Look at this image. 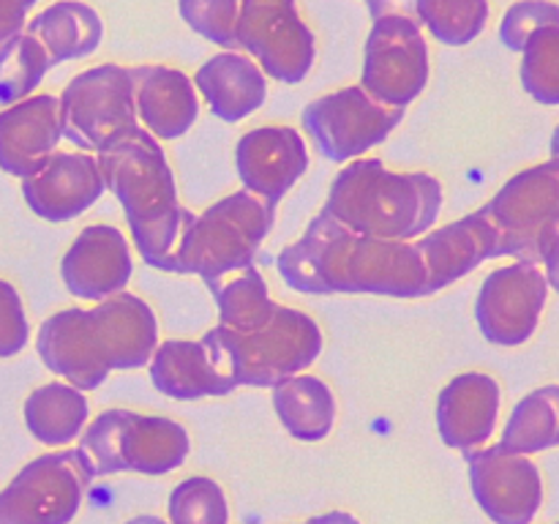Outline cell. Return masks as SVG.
<instances>
[{
	"label": "cell",
	"instance_id": "cell-38",
	"mask_svg": "<svg viewBox=\"0 0 559 524\" xmlns=\"http://www.w3.org/2000/svg\"><path fill=\"white\" fill-rule=\"evenodd\" d=\"M538 265H544L546 282L559 295V216L540 235Z\"/></svg>",
	"mask_w": 559,
	"mask_h": 524
},
{
	"label": "cell",
	"instance_id": "cell-34",
	"mask_svg": "<svg viewBox=\"0 0 559 524\" xmlns=\"http://www.w3.org/2000/svg\"><path fill=\"white\" fill-rule=\"evenodd\" d=\"M169 524H229L227 495L218 480L191 475L169 491Z\"/></svg>",
	"mask_w": 559,
	"mask_h": 524
},
{
	"label": "cell",
	"instance_id": "cell-23",
	"mask_svg": "<svg viewBox=\"0 0 559 524\" xmlns=\"http://www.w3.org/2000/svg\"><path fill=\"white\" fill-rule=\"evenodd\" d=\"M136 118L156 140H178L200 118V93L175 66L145 63L129 69Z\"/></svg>",
	"mask_w": 559,
	"mask_h": 524
},
{
	"label": "cell",
	"instance_id": "cell-8",
	"mask_svg": "<svg viewBox=\"0 0 559 524\" xmlns=\"http://www.w3.org/2000/svg\"><path fill=\"white\" fill-rule=\"evenodd\" d=\"M402 118V107H388L360 85H349L306 104L304 129L328 162L344 164L382 145Z\"/></svg>",
	"mask_w": 559,
	"mask_h": 524
},
{
	"label": "cell",
	"instance_id": "cell-12",
	"mask_svg": "<svg viewBox=\"0 0 559 524\" xmlns=\"http://www.w3.org/2000/svg\"><path fill=\"white\" fill-rule=\"evenodd\" d=\"M502 240V254L538 262L544 229L559 216V164L555 158L513 175L484 205Z\"/></svg>",
	"mask_w": 559,
	"mask_h": 524
},
{
	"label": "cell",
	"instance_id": "cell-9",
	"mask_svg": "<svg viewBox=\"0 0 559 524\" xmlns=\"http://www.w3.org/2000/svg\"><path fill=\"white\" fill-rule=\"evenodd\" d=\"M238 49L284 85L304 82L317 58L314 33L295 0H240Z\"/></svg>",
	"mask_w": 559,
	"mask_h": 524
},
{
	"label": "cell",
	"instance_id": "cell-6",
	"mask_svg": "<svg viewBox=\"0 0 559 524\" xmlns=\"http://www.w3.org/2000/svg\"><path fill=\"white\" fill-rule=\"evenodd\" d=\"M235 380L251 388H273L287 377L309 369L322 353V327L311 314L289 306H276L267 325L251 333H233L218 325Z\"/></svg>",
	"mask_w": 559,
	"mask_h": 524
},
{
	"label": "cell",
	"instance_id": "cell-45",
	"mask_svg": "<svg viewBox=\"0 0 559 524\" xmlns=\"http://www.w3.org/2000/svg\"><path fill=\"white\" fill-rule=\"evenodd\" d=\"M16 3H20L22 9H33V5H36L38 0H16Z\"/></svg>",
	"mask_w": 559,
	"mask_h": 524
},
{
	"label": "cell",
	"instance_id": "cell-35",
	"mask_svg": "<svg viewBox=\"0 0 559 524\" xmlns=\"http://www.w3.org/2000/svg\"><path fill=\"white\" fill-rule=\"evenodd\" d=\"M178 11L202 38L238 52L240 0H178Z\"/></svg>",
	"mask_w": 559,
	"mask_h": 524
},
{
	"label": "cell",
	"instance_id": "cell-22",
	"mask_svg": "<svg viewBox=\"0 0 559 524\" xmlns=\"http://www.w3.org/2000/svg\"><path fill=\"white\" fill-rule=\"evenodd\" d=\"M63 140L60 98L52 93H33L22 102L0 109V169L25 178Z\"/></svg>",
	"mask_w": 559,
	"mask_h": 524
},
{
	"label": "cell",
	"instance_id": "cell-3",
	"mask_svg": "<svg viewBox=\"0 0 559 524\" xmlns=\"http://www.w3.org/2000/svg\"><path fill=\"white\" fill-rule=\"evenodd\" d=\"M322 211L358 235L413 240L440 218L442 183L431 172L388 169L382 158H355L333 178Z\"/></svg>",
	"mask_w": 559,
	"mask_h": 524
},
{
	"label": "cell",
	"instance_id": "cell-21",
	"mask_svg": "<svg viewBox=\"0 0 559 524\" xmlns=\"http://www.w3.org/2000/svg\"><path fill=\"white\" fill-rule=\"evenodd\" d=\"M502 388L486 371H464L453 377L437 398V429L453 451L473 453L489 442L497 429Z\"/></svg>",
	"mask_w": 559,
	"mask_h": 524
},
{
	"label": "cell",
	"instance_id": "cell-4",
	"mask_svg": "<svg viewBox=\"0 0 559 524\" xmlns=\"http://www.w3.org/2000/svg\"><path fill=\"white\" fill-rule=\"evenodd\" d=\"M276 207L249 191H235L194 213L178 240L173 273H194L205 284L254 267Z\"/></svg>",
	"mask_w": 559,
	"mask_h": 524
},
{
	"label": "cell",
	"instance_id": "cell-33",
	"mask_svg": "<svg viewBox=\"0 0 559 524\" xmlns=\"http://www.w3.org/2000/svg\"><path fill=\"white\" fill-rule=\"evenodd\" d=\"M522 85L546 107L559 104V25L540 27L522 49Z\"/></svg>",
	"mask_w": 559,
	"mask_h": 524
},
{
	"label": "cell",
	"instance_id": "cell-30",
	"mask_svg": "<svg viewBox=\"0 0 559 524\" xmlns=\"http://www.w3.org/2000/svg\"><path fill=\"white\" fill-rule=\"evenodd\" d=\"M500 445L524 456L559 445V385L535 388L513 407Z\"/></svg>",
	"mask_w": 559,
	"mask_h": 524
},
{
	"label": "cell",
	"instance_id": "cell-7",
	"mask_svg": "<svg viewBox=\"0 0 559 524\" xmlns=\"http://www.w3.org/2000/svg\"><path fill=\"white\" fill-rule=\"evenodd\" d=\"M63 140L98 153L136 129L134 87L126 66L102 63L76 74L60 93Z\"/></svg>",
	"mask_w": 559,
	"mask_h": 524
},
{
	"label": "cell",
	"instance_id": "cell-25",
	"mask_svg": "<svg viewBox=\"0 0 559 524\" xmlns=\"http://www.w3.org/2000/svg\"><path fill=\"white\" fill-rule=\"evenodd\" d=\"M194 87L213 115L227 123L249 118L265 104L267 98V76L260 66L246 55L218 52L197 69Z\"/></svg>",
	"mask_w": 559,
	"mask_h": 524
},
{
	"label": "cell",
	"instance_id": "cell-18",
	"mask_svg": "<svg viewBox=\"0 0 559 524\" xmlns=\"http://www.w3.org/2000/svg\"><path fill=\"white\" fill-rule=\"evenodd\" d=\"M104 175L96 153L55 151L22 178L27 207L44 222H71L104 194Z\"/></svg>",
	"mask_w": 559,
	"mask_h": 524
},
{
	"label": "cell",
	"instance_id": "cell-2",
	"mask_svg": "<svg viewBox=\"0 0 559 524\" xmlns=\"http://www.w3.org/2000/svg\"><path fill=\"white\" fill-rule=\"evenodd\" d=\"M96 156L104 186L118 196L140 257L156 271L173 273L175 249L194 213L180 205L164 147L136 126Z\"/></svg>",
	"mask_w": 559,
	"mask_h": 524
},
{
	"label": "cell",
	"instance_id": "cell-37",
	"mask_svg": "<svg viewBox=\"0 0 559 524\" xmlns=\"http://www.w3.org/2000/svg\"><path fill=\"white\" fill-rule=\"evenodd\" d=\"M31 338V322H27L25 303L16 287L0 278V358H14L22 353Z\"/></svg>",
	"mask_w": 559,
	"mask_h": 524
},
{
	"label": "cell",
	"instance_id": "cell-20",
	"mask_svg": "<svg viewBox=\"0 0 559 524\" xmlns=\"http://www.w3.org/2000/svg\"><path fill=\"white\" fill-rule=\"evenodd\" d=\"M134 273L126 235L112 224H91L60 260L66 289L82 300H107L123 293Z\"/></svg>",
	"mask_w": 559,
	"mask_h": 524
},
{
	"label": "cell",
	"instance_id": "cell-43",
	"mask_svg": "<svg viewBox=\"0 0 559 524\" xmlns=\"http://www.w3.org/2000/svg\"><path fill=\"white\" fill-rule=\"evenodd\" d=\"M126 524H169V522H164L162 516H153V513H142V516L129 519Z\"/></svg>",
	"mask_w": 559,
	"mask_h": 524
},
{
	"label": "cell",
	"instance_id": "cell-36",
	"mask_svg": "<svg viewBox=\"0 0 559 524\" xmlns=\"http://www.w3.org/2000/svg\"><path fill=\"white\" fill-rule=\"evenodd\" d=\"M549 25H559V3L555 0H519L502 16L500 41L511 52H522L530 36Z\"/></svg>",
	"mask_w": 559,
	"mask_h": 524
},
{
	"label": "cell",
	"instance_id": "cell-1",
	"mask_svg": "<svg viewBox=\"0 0 559 524\" xmlns=\"http://www.w3.org/2000/svg\"><path fill=\"white\" fill-rule=\"evenodd\" d=\"M278 273L306 295L426 298V267L409 240H382L342 227L325 211L278 254Z\"/></svg>",
	"mask_w": 559,
	"mask_h": 524
},
{
	"label": "cell",
	"instance_id": "cell-24",
	"mask_svg": "<svg viewBox=\"0 0 559 524\" xmlns=\"http://www.w3.org/2000/svg\"><path fill=\"white\" fill-rule=\"evenodd\" d=\"M102 342L107 347L112 371H131L147 366L158 347L156 311L140 295L118 293L91 309Z\"/></svg>",
	"mask_w": 559,
	"mask_h": 524
},
{
	"label": "cell",
	"instance_id": "cell-26",
	"mask_svg": "<svg viewBox=\"0 0 559 524\" xmlns=\"http://www.w3.org/2000/svg\"><path fill=\"white\" fill-rule=\"evenodd\" d=\"M25 33L38 38L52 66L87 58L104 38V22L93 5L82 0H58L38 11L25 25Z\"/></svg>",
	"mask_w": 559,
	"mask_h": 524
},
{
	"label": "cell",
	"instance_id": "cell-5",
	"mask_svg": "<svg viewBox=\"0 0 559 524\" xmlns=\"http://www.w3.org/2000/svg\"><path fill=\"white\" fill-rule=\"evenodd\" d=\"M189 448V431L178 420L115 407L82 429L76 451L98 478L115 473L167 475L186 462Z\"/></svg>",
	"mask_w": 559,
	"mask_h": 524
},
{
	"label": "cell",
	"instance_id": "cell-44",
	"mask_svg": "<svg viewBox=\"0 0 559 524\" xmlns=\"http://www.w3.org/2000/svg\"><path fill=\"white\" fill-rule=\"evenodd\" d=\"M551 158L559 164V126L555 129V136H551Z\"/></svg>",
	"mask_w": 559,
	"mask_h": 524
},
{
	"label": "cell",
	"instance_id": "cell-10",
	"mask_svg": "<svg viewBox=\"0 0 559 524\" xmlns=\"http://www.w3.org/2000/svg\"><path fill=\"white\" fill-rule=\"evenodd\" d=\"M429 82V44L409 16L374 20L364 49L360 87L388 107H407Z\"/></svg>",
	"mask_w": 559,
	"mask_h": 524
},
{
	"label": "cell",
	"instance_id": "cell-42",
	"mask_svg": "<svg viewBox=\"0 0 559 524\" xmlns=\"http://www.w3.org/2000/svg\"><path fill=\"white\" fill-rule=\"evenodd\" d=\"M304 524H360V522L347 511H331V513H322V516L309 519V522Z\"/></svg>",
	"mask_w": 559,
	"mask_h": 524
},
{
	"label": "cell",
	"instance_id": "cell-39",
	"mask_svg": "<svg viewBox=\"0 0 559 524\" xmlns=\"http://www.w3.org/2000/svg\"><path fill=\"white\" fill-rule=\"evenodd\" d=\"M27 9L16 0H0V58L11 49V44L25 33Z\"/></svg>",
	"mask_w": 559,
	"mask_h": 524
},
{
	"label": "cell",
	"instance_id": "cell-28",
	"mask_svg": "<svg viewBox=\"0 0 559 524\" xmlns=\"http://www.w3.org/2000/svg\"><path fill=\"white\" fill-rule=\"evenodd\" d=\"M91 415L85 391L69 382H47L25 398V426L38 442L63 448L82 434Z\"/></svg>",
	"mask_w": 559,
	"mask_h": 524
},
{
	"label": "cell",
	"instance_id": "cell-19",
	"mask_svg": "<svg viewBox=\"0 0 559 524\" xmlns=\"http://www.w3.org/2000/svg\"><path fill=\"white\" fill-rule=\"evenodd\" d=\"M420 262L426 267V287L429 295L451 287L459 278L473 273L484 262L497 260L502 254V240L486 207L467 213L451 224L429 229L415 243Z\"/></svg>",
	"mask_w": 559,
	"mask_h": 524
},
{
	"label": "cell",
	"instance_id": "cell-14",
	"mask_svg": "<svg viewBox=\"0 0 559 524\" xmlns=\"http://www.w3.org/2000/svg\"><path fill=\"white\" fill-rule=\"evenodd\" d=\"M93 478L82 453L66 448L27 462L3 491L33 524H71Z\"/></svg>",
	"mask_w": 559,
	"mask_h": 524
},
{
	"label": "cell",
	"instance_id": "cell-32",
	"mask_svg": "<svg viewBox=\"0 0 559 524\" xmlns=\"http://www.w3.org/2000/svg\"><path fill=\"white\" fill-rule=\"evenodd\" d=\"M52 69L47 49L33 38L31 33H22L9 52L0 58V104H16L22 98L33 96L47 71Z\"/></svg>",
	"mask_w": 559,
	"mask_h": 524
},
{
	"label": "cell",
	"instance_id": "cell-17",
	"mask_svg": "<svg viewBox=\"0 0 559 524\" xmlns=\"http://www.w3.org/2000/svg\"><path fill=\"white\" fill-rule=\"evenodd\" d=\"M235 169L249 194L276 207L309 169V147L293 126H260L235 145Z\"/></svg>",
	"mask_w": 559,
	"mask_h": 524
},
{
	"label": "cell",
	"instance_id": "cell-31",
	"mask_svg": "<svg viewBox=\"0 0 559 524\" xmlns=\"http://www.w3.org/2000/svg\"><path fill=\"white\" fill-rule=\"evenodd\" d=\"M489 0H418L415 16L431 36L448 47H467L486 31Z\"/></svg>",
	"mask_w": 559,
	"mask_h": 524
},
{
	"label": "cell",
	"instance_id": "cell-15",
	"mask_svg": "<svg viewBox=\"0 0 559 524\" xmlns=\"http://www.w3.org/2000/svg\"><path fill=\"white\" fill-rule=\"evenodd\" d=\"M151 380L164 396L191 402L227 396L238 388L235 366L218 327L202 338H167L151 358Z\"/></svg>",
	"mask_w": 559,
	"mask_h": 524
},
{
	"label": "cell",
	"instance_id": "cell-16",
	"mask_svg": "<svg viewBox=\"0 0 559 524\" xmlns=\"http://www.w3.org/2000/svg\"><path fill=\"white\" fill-rule=\"evenodd\" d=\"M36 349L52 374L80 391H96L112 374V364L91 309L71 306L49 314L38 327Z\"/></svg>",
	"mask_w": 559,
	"mask_h": 524
},
{
	"label": "cell",
	"instance_id": "cell-11",
	"mask_svg": "<svg viewBox=\"0 0 559 524\" xmlns=\"http://www.w3.org/2000/svg\"><path fill=\"white\" fill-rule=\"evenodd\" d=\"M549 282L538 262L519 260L491 271L475 300V320L486 342L497 347H522L538 331Z\"/></svg>",
	"mask_w": 559,
	"mask_h": 524
},
{
	"label": "cell",
	"instance_id": "cell-27",
	"mask_svg": "<svg viewBox=\"0 0 559 524\" xmlns=\"http://www.w3.org/2000/svg\"><path fill=\"white\" fill-rule=\"evenodd\" d=\"M273 409L284 429L300 442H320L336 426V396L314 374H295L273 385Z\"/></svg>",
	"mask_w": 559,
	"mask_h": 524
},
{
	"label": "cell",
	"instance_id": "cell-40",
	"mask_svg": "<svg viewBox=\"0 0 559 524\" xmlns=\"http://www.w3.org/2000/svg\"><path fill=\"white\" fill-rule=\"evenodd\" d=\"M366 3H369L371 20H382V16H409V20H418L415 16L418 0H366Z\"/></svg>",
	"mask_w": 559,
	"mask_h": 524
},
{
	"label": "cell",
	"instance_id": "cell-13",
	"mask_svg": "<svg viewBox=\"0 0 559 524\" xmlns=\"http://www.w3.org/2000/svg\"><path fill=\"white\" fill-rule=\"evenodd\" d=\"M475 502L495 524H533L544 505V475L524 453L502 445L467 453Z\"/></svg>",
	"mask_w": 559,
	"mask_h": 524
},
{
	"label": "cell",
	"instance_id": "cell-29",
	"mask_svg": "<svg viewBox=\"0 0 559 524\" xmlns=\"http://www.w3.org/2000/svg\"><path fill=\"white\" fill-rule=\"evenodd\" d=\"M213 300L218 306V320L222 327L233 333L260 331L276 314V306L267 293L265 276L257 267L233 273V278H218L207 284Z\"/></svg>",
	"mask_w": 559,
	"mask_h": 524
},
{
	"label": "cell",
	"instance_id": "cell-41",
	"mask_svg": "<svg viewBox=\"0 0 559 524\" xmlns=\"http://www.w3.org/2000/svg\"><path fill=\"white\" fill-rule=\"evenodd\" d=\"M0 524H33L31 519L5 497V491H0Z\"/></svg>",
	"mask_w": 559,
	"mask_h": 524
}]
</instances>
